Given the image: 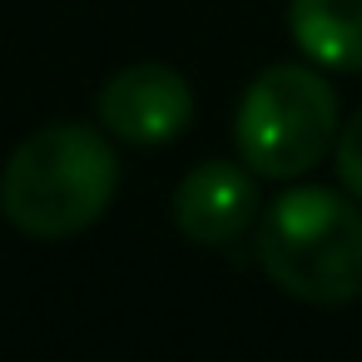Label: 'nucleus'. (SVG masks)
Here are the masks:
<instances>
[{"label":"nucleus","mask_w":362,"mask_h":362,"mask_svg":"<svg viewBox=\"0 0 362 362\" xmlns=\"http://www.w3.org/2000/svg\"><path fill=\"white\" fill-rule=\"evenodd\" d=\"M258 174L238 159H209L189 169L174 189V223L189 243L223 248L258 223Z\"/></svg>","instance_id":"obj_5"},{"label":"nucleus","mask_w":362,"mask_h":362,"mask_svg":"<svg viewBox=\"0 0 362 362\" xmlns=\"http://www.w3.org/2000/svg\"><path fill=\"white\" fill-rule=\"evenodd\" d=\"M288 35L317 70L357 75L362 70V0H293Z\"/></svg>","instance_id":"obj_6"},{"label":"nucleus","mask_w":362,"mask_h":362,"mask_svg":"<svg viewBox=\"0 0 362 362\" xmlns=\"http://www.w3.org/2000/svg\"><path fill=\"white\" fill-rule=\"evenodd\" d=\"M263 273L303 303L337 308L362 298V199L298 184L258 214Z\"/></svg>","instance_id":"obj_2"},{"label":"nucleus","mask_w":362,"mask_h":362,"mask_svg":"<svg viewBox=\"0 0 362 362\" xmlns=\"http://www.w3.org/2000/svg\"><path fill=\"white\" fill-rule=\"evenodd\" d=\"M337 90L313 65H268L238 100L233 149L258 179H303L337 144Z\"/></svg>","instance_id":"obj_3"},{"label":"nucleus","mask_w":362,"mask_h":362,"mask_svg":"<svg viewBox=\"0 0 362 362\" xmlns=\"http://www.w3.org/2000/svg\"><path fill=\"white\" fill-rule=\"evenodd\" d=\"M95 110H100L105 134H115L134 149H154V144H169L189 129L194 90L174 65L144 60V65H129V70L110 75Z\"/></svg>","instance_id":"obj_4"},{"label":"nucleus","mask_w":362,"mask_h":362,"mask_svg":"<svg viewBox=\"0 0 362 362\" xmlns=\"http://www.w3.org/2000/svg\"><path fill=\"white\" fill-rule=\"evenodd\" d=\"M332 169H337L342 189L362 199V110H357V115L337 129V144H332Z\"/></svg>","instance_id":"obj_7"},{"label":"nucleus","mask_w":362,"mask_h":362,"mask_svg":"<svg viewBox=\"0 0 362 362\" xmlns=\"http://www.w3.org/2000/svg\"><path fill=\"white\" fill-rule=\"evenodd\" d=\"M119 189V159L105 124H45L0 169V214L25 238H75Z\"/></svg>","instance_id":"obj_1"}]
</instances>
